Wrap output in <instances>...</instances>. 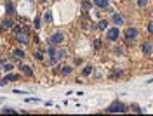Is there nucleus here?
<instances>
[{
  "instance_id": "nucleus-1",
  "label": "nucleus",
  "mask_w": 153,
  "mask_h": 116,
  "mask_svg": "<svg viewBox=\"0 0 153 116\" xmlns=\"http://www.w3.org/2000/svg\"><path fill=\"white\" fill-rule=\"evenodd\" d=\"M63 40H64L63 31H56V33H52V35L49 36V43H51V45H57V43H61Z\"/></svg>"
},
{
  "instance_id": "nucleus-2",
  "label": "nucleus",
  "mask_w": 153,
  "mask_h": 116,
  "mask_svg": "<svg viewBox=\"0 0 153 116\" xmlns=\"http://www.w3.org/2000/svg\"><path fill=\"white\" fill-rule=\"evenodd\" d=\"M106 111H108V113H125L127 107H125V104H122V102H115V104H112L110 107H108Z\"/></svg>"
},
{
  "instance_id": "nucleus-3",
  "label": "nucleus",
  "mask_w": 153,
  "mask_h": 116,
  "mask_svg": "<svg viewBox=\"0 0 153 116\" xmlns=\"http://www.w3.org/2000/svg\"><path fill=\"white\" fill-rule=\"evenodd\" d=\"M136 36H138V30L136 28H127L125 30V42H134L136 40Z\"/></svg>"
},
{
  "instance_id": "nucleus-4",
  "label": "nucleus",
  "mask_w": 153,
  "mask_h": 116,
  "mask_svg": "<svg viewBox=\"0 0 153 116\" xmlns=\"http://www.w3.org/2000/svg\"><path fill=\"white\" fill-rule=\"evenodd\" d=\"M118 36H120V31H118V28H110L106 31V40H118Z\"/></svg>"
},
{
  "instance_id": "nucleus-5",
  "label": "nucleus",
  "mask_w": 153,
  "mask_h": 116,
  "mask_svg": "<svg viewBox=\"0 0 153 116\" xmlns=\"http://www.w3.org/2000/svg\"><path fill=\"white\" fill-rule=\"evenodd\" d=\"M64 56H66V50H64V49H61V50H56V54H54V57H51V64H54L56 61H59V59H63Z\"/></svg>"
},
{
  "instance_id": "nucleus-6",
  "label": "nucleus",
  "mask_w": 153,
  "mask_h": 116,
  "mask_svg": "<svg viewBox=\"0 0 153 116\" xmlns=\"http://www.w3.org/2000/svg\"><path fill=\"white\" fill-rule=\"evenodd\" d=\"M143 52H144L146 56H151V54H153V45H151L150 42L143 43Z\"/></svg>"
},
{
  "instance_id": "nucleus-7",
  "label": "nucleus",
  "mask_w": 153,
  "mask_h": 116,
  "mask_svg": "<svg viewBox=\"0 0 153 116\" xmlns=\"http://www.w3.org/2000/svg\"><path fill=\"white\" fill-rule=\"evenodd\" d=\"M16 40H17L19 43H26V42H28V36H26V33L23 31V33H17V35H16Z\"/></svg>"
},
{
  "instance_id": "nucleus-8",
  "label": "nucleus",
  "mask_w": 153,
  "mask_h": 116,
  "mask_svg": "<svg viewBox=\"0 0 153 116\" xmlns=\"http://www.w3.org/2000/svg\"><path fill=\"white\" fill-rule=\"evenodd\" d=\"M112 19H113V23H115L117 26L124 23V16H122V14H113V17H112Z\"/></svg>"
},
{
  "instance_id": "nucleus-9",
  "label": "nucleus",
  "mask_w": 153,
  "mask_h": 116,
  "mask_svg": "<svg viewBox=\"0 0 153 116\" xmlns=\"http://www.w3.org/2000/svg\"><path fill=\"white\" fill-rule=\"evenodd\" d=\"M21 69H23V73H25V75H28V76H31V75H33V69H31L30 66H26V64L21 66Z\"/></svg>"
},
{
  "instance_id": "nucleus-10",
  "label": "nucleus",
  "mask_w": 153,
  "mask_h": 116,
  "mask_svg": "<svg viewBox=\"0 0 153 116\" xmlns=\"http://www.w3.org/2000/svg\"><path fill=\"white\" fill-rule=\"evenodd\" d=\"M94 4L98 7H101V9H106L108 7V0H94Z\"/></svg>"
},
{
  "instance_id": "nucleus-11",
  "label": "nucleus",
  "mask_w": 153,
  "mask_h": 116,
  "mask_svg": "<svg viewBox=\"0 0 153 116\" xmlns=\"http://www.w3.org/2000/svg\"><path fill=\"white\" fill-rule=\"evenodd\" d=\"M5 11H7L9 16L14 14V4H12V2H7V4H5Z\"/></svg>"
},
{
  "instance_id": "nucleus-12",
  "label": "nucleus",
  "mask_w": 153,
  "mask_h": 116,
  "mask_svg": "<svg viewBox=\"0 0 153 116\" xmlns=\"http://www.w3.org/2000/svg\"><path fill=\"white\" fill-rule=\"evenodd\" d=\"M12 54H14V57H17V59H23V57H25V50H21V49H16Z\"/></svg>"
},
{
  "instance_id": "nucleus-13",
  "label": "nucleus",
  "mask_w": 153,
  "mask_h": 116,
  "mask_svg": "<svg viewBox=\"0 0 153 116\" xmlns=\"http://www.w3.org/2000/svg\"><path fill=\"white\" fill-rule=\"evenodd\" d=\"M12 25H14V23H12V19H5L4 23H2V28H12Z\"/></svg>"
},
{
  "instance_id": "nucleus-14",
  "label": "nucleus",
  "mask_w": 153,
  "mask_h": 116,
  "mask_svg": "<svg viewBox=\"0 0 153 116\" xmlns=\"http://www.w3.org/2000/svg\"><path fill=\"white\" fill-rule=\"evenodd\" d=\"M12 80H17V75H7V76L2 80V82H4V85H5L7 82H12Z\"/></svg>"
},
{
  "instance_id": "nucleus-15",
  "label": "nucleus",
  "mask_w": 153,
  "mask_h": 116,
  "mask_svg": "<svg viewBox=\"0 0 153 116\" xmlns=\"http://www.w3.org/2000/svg\"><path fill=\"white\" fill-rule=\"evenodd\" d=\"M43 19H45V23H52V14H51V11H47V12H45Z\"/></svg>"
},
{
  "instance_id": "nucleus-16",
  "label": "nucleus",
  "mask_w": 153,
  "mask_h": 116,
  "mask_svg": "<svg viewBox=\"0 0 153 116\" xmlns=\"http://www.w3.org/2000/svg\"><path fill=\"white\" fill-rule=\"evenodd\" d=\"M91 73H92V68H91V66H85V69H84V71H82V75H84V76H87V75H91Z\"/></svg>"
},
{
  "instance_id": "nucleus-17",
  "label": "nucleus",
  "mask_w": 153,
  "mask_h": 116,
  "mask_svg": "<svg viewBox=\"0 0 153 116\" xmlns=\"http://www.w3.org/2000/svg\"><path fill=\"white\" fill-rule=\"evenodd\" d=\"M47 54H49V57H54V54H56V49H54V45H51V47L47 49Z\"/></svg>"
},
{
  "instance_id": "nucleus-18",
  "label": "nucleus",
  "mask_w": 153,
  "mask_h": 116,
  "mask_svg": "<svg viewBox=\"0 0 153 116\" xmlns=\"http://www.w3.org/2000/svg\"><path fill=\"white\" fill-rule=\"evenodd\" d=\"M61 73H63V75H70V73H71V68H70V66H64V68L61 69Z\"/></svg>"
},
{
  "instance_id": "nucleus-19",
  "label": "nucleus",
  "mask_w": 153,
  "mask_h": 116,
  "mask_svg": "<svg viewBox=\"0 0 153 116\" xmlns=\"http://www.w3.org/2000/svg\"><path fill=\"white\" fill-rule=\"evenodd\" d=\"M2 69H4V71H11V69H12V64H2Z\"/></svg>"
},
{
  "instance_id": "nucleus-20",
  "label": "nucleus",
  "mask_w": 153,
  "mask_h": 116,
  "mask_svg": "<svg viewBox=\"0 0 153 116\" xmlns=\"http://www.w3.org/2000/svg\"><path fill=\"white\" fill-rule=\"evenodd\" d=\"M106 26H108V21H106V19H104V21H99V28H101V30H104Z\"/></svg>"
},
{
  "instance_id": "nucleus-21",
  "label": "nucleus",
  "mask_w": 153,
  "mask_h": 116,
  "mask_svg": "<svg viewBox=\"0 0 153 116\" xmlns=\"http://www.w3.org/2000/svg\"><path fill=\"white\" fill-rule=\"evenodd\" d=\"M146 4H148V0H138V5L139 7H144Z\"/></svg>"
},
{
  "instance_id": "nucleus-22",
  "label": "nucleus",
  "mask_w": 153,
  "mask_h": 116,
  "mask_svg": "<svg viewBox=\"0 0 153 116\" xmlns=\"http://www.w3.org/2000/svg\"><path fill=\"white\" fill-rule=\"evenodd\" d=\"M35 57H37V59H42V50L37 49V50H35Z\"/></svg>"
},
{
  "instance_id": "nucleus-23",
  "label": "nucleus",
  "mask_w": 153,
  "mask_h": 116,
  "mask_svg": "<svg viewBox=\"0 0 153 116\" xmlns=\"http://www.w3.org/2000/svg\"><path fill=\"white\" fill-rule=\"evenodd\" d=\"M146 26H148V31H150V33L153 35V23H148V25H146Z\"/></svg>"
},
{
  "instance_id": "nucleus-24",
  "label": "nucleus",
  "mask_w": 153,
  "mask_h": 116,
  "mask_svg": "<svg viewBox=\"0 0 153 116\" xmlns=\"http://www.w3.org/2000/svg\"><path fill=\"white\" fill-rule=\"evenodd\" d=\"M2 113H14V109H11V107H4Z\"/></svg>"
},
{
  "instance_id": "nucleus-25",
  "label": "nucleus",
  "mask_w": 153,
  "mask_h": 116,
  "mask_svg": "<svg viewBox=\"0 0 153 116\" xmlns=\"http://www.w3.org/2000/svg\"><path fill=\"white\" fill-rule=\"evenodd\" d=\"M35 28H40V19H38V17L35 19Z\"/></svg>"
},
{
  "instance_id": "nucleus-26",
  "label": "nucleus",
  "mask_w": 153,
  "mask_h": 116,
  "mask_svg": "<svg viewBox=\"0 0 153 116\" xmlns=\"http://www.w3.org/2000/svg\"><path fill=\"white\" fill-rule=\"evenodd\" d=\"M40 2H47V0H40Z\"/></svg>"
}]
</instances>
